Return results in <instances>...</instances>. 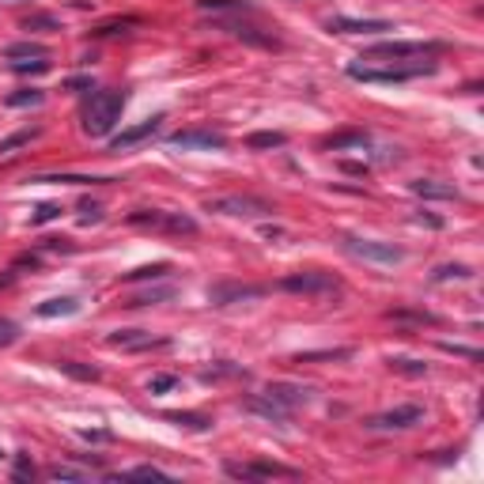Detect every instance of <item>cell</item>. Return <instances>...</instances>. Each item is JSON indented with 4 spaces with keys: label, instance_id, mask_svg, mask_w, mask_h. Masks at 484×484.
Instances as JSON below:
<instances>
[{
    "label": "cell",
    "instance_id": "obj_1",
    "mask_svg": "<svg viewBox=\"0 0 484 484\" xmlns=\"http://www.w3.org/2000/svg\"><path fill=\"white\" fill-rule=\"evenodd\" d=\"M125 110V91H91L83 102V133L87 136H110Z\"/></svg>",
    "mask_w": 484,
    "mask_h": 484
},
{
    "label": "cell",
    "instance_id": "obj_2",
    "mask_svg": "<svg viewBox=\"0 0 484 484\" xmlns=\"http://www.w3.org/2000/svg\"><path fill=\"white\" fill-rule=\"evenodd\" d=\"M284 292L292 295H318V299H325V295H341V280L333 273H322V269H306V273H287L280 280Z\"/></svg>",
    "mask_w": 484,
    "mask_h": 484
},
{
    "label": "cell",
    "instance_id": "obj_3",
    "mask_svg": "<svg viewBox=\"0 0 484 484\" xmlns=\"http://www.w3.org/2000/svg\"><path fill=\"white\" fill-rule=\"evenodd\" d=\"M212 27H216V31H227L231 38H239L246 45H257V50H280V38H276V34H269V31H262V27L239 20V15H216Z\"/></svg>",
    "mask_w": 484,
    "mask_h": 484
},
{
    "label": "cell",
    "instance_id": "obj_4",
    "mask_svg": "<svg viewBox=\"0 0 484 484\" xmlns=\"http://www.w3.org/2000/svg\"><path fill=\"white\" fill-rule=\"evenodd\" d=\"M443 50V42H375L367 45L363 57L367 61H408V57H435Z\"/></svg>",
    "mask_w": 484,
    "mask_h": 484
},
{
    "label": "cell",
    "instance_id": "obj_5",
    "mask_svg": "<svg viewBox=\"0 0 484 484\" xmlns=\"http://www.w3.org/2000/svg\"><path fill=\"white\" fill-rule=\"evenodd\" d=\"M208 212H223V216H273V204L250 193H227V197H208L204 201Z\"/></svg>",
    "mask_w": 484,
    "mask_h": 484
},
{
    "label": "cell",
    "instance_id": "obj_6",
    "mask_svg": "<svg viewBox=\"0 0 484 484\" xmlns=\"http://www.w3.org/2000/svg\"><path fill=\"white\" fill-rule=\"evenodd\" d=\"M344 250H348V254H356V257H363V262H378V265H397V262L405 257V250H401V246H394V242L356 239V235L344 239Z\"/></svg>",
    "mask_w": 484,
    "mask_h": 484
},
{
    "label": "cell",
    "instance_id": "obj_7",
    "mask_svg": "<svg viewBox=\"0 0 484 484\" xmlns=\"http://www.w3.org/2000/svg\"><path fill=\"white\" fill-rule=\"evenodd\" d=\"M435 64H413V69H367V64H348V80L360 83H405L413 76H424Z\"/></svg>",
    "mask_w": 484,
    "mask_h": 484
},
{
    "label": "cell",
    "instance_id": "obj_8",
    "mask_svg": "<svg viewBox=\"0 0 484 484\" xmlns=\"http://www.w3.org/2000/svg\"><path fill=\"white\" fill-rule=\"evenodd\" d=\"M420 420H424V408L420 405H397V408H390V413L371 416L367 427H371V432H408V427H416Z\"/></svg>",
    "mask_w": 484,
    "mask_h": 484
},
{
    "label": "cell",
    "instance_id": "obj_9",
    "mask_svg": "<svg viewBox=\"0 0 484 484\" xmlns=\"http://www.w3.org/2000/svg\"><path fill=\"white\" fill-rule=\"evenodd\" d=\"M171 148H182V152H212V148H227V136L216 133V129H182V133L171 136Z\"/></svg>",
    "mask_w": 484,
    "mask_h": 484
},
{
    "label": "cell",
    "instance_id": "obj_10",
    "mask_svg": "<svg viewBox=\"0 0 484 484\" xmlns=\"http://www.w3.org/2000/svg\"><path fill=\"white\" fill-rule=\"evenodd\" d=\"M227 477H239V481H269V477H295V469L287 465H276V462H250V465H239V462H227L223 465Z\"/></svg>",
    "mask_w": 484,
    "mask_h": 484
},
{
    "label": "cell",
    "instance_id": "obj_11",
    "mask_svg": "<svg viewBox=\"0 0 484 484\" xmlns=\"http://www.w3.org/2000/svg\"><path fill=\"white\" fill-rule=\"evenodd\" d=\"M265 287L262 284H212L208 287V303L212 306H231L242 299H262Z\"/></svg>",
    "mask_w": 484,
    "mask_h": 484
},
{
    "label": "cell",
    "instance_id": "obj_12",
    "mask_svg": "<svg viewBox=\"0 0 484 484\" xmlns=\"http://www.w3.org/2000/svg\"><path fill=\"white\" fill-rule=\"evenodd\" d=\"M114 348H125V352H148V348H166V337H152L148 329H114L106 337Z\"/></svg>",
    "mask_w": 484,
    "mask_h": 484
},
{
    "label": "cell",
    "instance_id": "obj_13",
    "mask_svg": "<svg viewBox=\"0 0 484 484\" xmlns=\"http://www.w3.org/2000/svg\"><path fill=\"white\" fill-rule=\"evenodd\" d=\"M159 129H163V114L148 118V121H141V125H133V129H121L114 141H110V152H129L133 144H141V141H148V136H155Z\"/></svg>",
    "mask_w": 484,
    "mask_h": 484
},
{
    "label": "cell",
    "instance_id": "obj_14",
    "mask_svg": "<svg viewBox=\"0 0 484 484\" xmlns=\"http://www.w3.org/2000/svg\"><path fill=\"white\" fill-rule=\"evenodd\" d=\"M262 394H269L276 405H284L287 413H295V408H303L306 401H311V390H306V386H295V383H269Z\"/></svg>",
    "mask_w": 484,
    "mask_h": 484
},
{
    "label": "cell",
    "instance_id": "obj_15",
    "mask_svg": "<svg viewBox=\"0 0 484 484\" xmlns=\"http://www.w3.org/2000/svg\"><path fill=\"white\" fill-rule=\"evenodd\" d=\"M325 31L337 34H378V31H394L386 20H348V15H337V20L325 23Z\"/></svg>",
    "mask_w": 484,
    "mask_h": 484
},
{
    "label": "cell",
    "instance_id": "obj_16",
    "mask_svg": "<svg viewBox=\"0 0 484 484\" xmlns=\"http://www.w3.org/2000/svg\"><path fill=\"white\" fill-rule=\"evenodd\" d=\"M246 408H250V413H257V416H265V420H273V424H287V420H292V413H287L284 405H276L269 394L246 397Z\"/></svg>",
    "mask_w": 484,
    "mask_h": 484
},
{
    "label": "cell",
    "instance_id": "obj_17",
    "mask_svg": "<svg viewBox=\"0 0 484 484\" xmlns=\"http://www.w3.org/2000/svg\"><path fill=\"white\" fill-rule=\"evenodd\" d=\"M197 12L208 15H254L250 0H197Z\"/></svg>",
    "mask_w": 484,
    "mask_h": 484
},
{
    "label": "cell",
    "instance_id": "obj_18",
    "mask_svg": "<svg viewBox=\"0 0 484 484\" xmlns=\"http://www.w3.org/2000/svg\"><path fill=\"white\" fill-rule=\"evenodd\" d=\"M413 193H416V197H424V201H458V190H454V185L435 182V178L413 182Z\"/></svg>",
    "mask_w": 484,
    "mask_h": 484
},
{
    "label": "cell",
    "instance_id": "obj_19",
    "mask_svg": "<svg viewBox=\"0 0 484 484\" xmlns=\"http://www.w3.org/2000/svg\"><path fill=\"white\" fill-rule=\"evenodd\" d=\"M363 144H367V133H363V129H344V133L325 136L322 141V148H329V152H341V148H363Z\"/></svg>",
    "mask_w": 484,
    "mask_h": 484
},
{
    "label": "cell",
    "instance_id": "obj_20",
    "mask_svg": "<svg viewBox=\"0 0 484 484\" xmlns=\"http://www.w3.org/2000/svg\"><path fill=\"white\" fill-rule=\"evenodd\" d=\"M159 227L171 231V235H197V220H193V216H182V212H163Z\"/></svg>",
    "mask_w": 484,
    "mask_h": 484
},
{
    "label": "cell",
    "instance_id": "obj_21",
    "mask_svg": "<svg viewBox=\"0 0 484 484\" xmlns=\"http://www.w3.org/2000/svg\"><path fill=\"white\" fill-rule=\"evenodd\" d=\"M57 371L69 378H76V383H95L99 378V367H91V363H80V360H57Z\"/></svg>",
    "mask_w": 484,
    "mask_h": 484
},
{
    "label": "cell",
    "instance_id": "obj_22",
    "mask_svg": "<svg viewBox=\"0 0 484 484\" xmlns=\"http://www.w3.org/2000/svg\"><path fill=\"white\" fill-rule=\"evenodd\" d=\"M76 311H80V303L69 299V295H64V299H45V303H38L42 318H61V314H76Z\"/></svg>",
    "mask_w": 484,
    "mask_h": 484
},
{
    "label": "cell",
    "instance_id": "obj_23",
    "mask_svg": "<svg viewBox=\"0 0 484 484\" xmlns=\"http://www.w3.org/2000/svg\"><path fill=\"white\" fill-rule=\"evenodd\" d=\"M287 136L284 133H250L246 136V148L250 152H269V148H284Z\"/></svg>",
    "mask_w": 484,
    "mask_h": 484
},
{
    "label": "cell",
    "instance_id": "obj_24",
    "mask_svg": "<svg viewBox=\"0 0 484 484\" xmlns=\"http://www.w3.org/2000/svg\"><path fill=\"white\" fill-rule=\"evenodd\" d=\"M171 273V265L166 262H155V265H141V269H133V273H125L121 280L125 284H136V280H159V276Z\"/></svg>",
    "mask_w": 484,
    "mask_h": 484
},
{
    "label": "cell",
    "instance_id": "obj_25",
    "mask_svg": "<svg viewBox=\"0 0 484 484\" xmlns=\"http://www.w3.org/2000/svg\"><path fill=\"white\" fill-rule=\"evenodd\" d=\"M4 102H8V106H15V110H20V106H42V102H45V91H42V87H23V91H12V95H8Z\"/></svg>",
    "mask_w": 484,
    "mask_h": 484
},
{
    "label": "cell",
    "instance_id": "obj_26",
    "mask_svg": "<svg viewBox=\"0 0 484 484\" xmlns=\"http://www.w3.org/2000/svg\"><path fill=\"white\" fill-rule=\"evenodd\" d=\"M166 420L178 424V427H190V432H208L212 427V420L201 416V413H166Z\"/></svg>",
    "mask_w": 484,
    "mask_h": 484
},
{
    "label": "cell",
    "instance_id": "obj_27",
    "mask_svg": "<svg viewBox=\"0 0 484 484\" xmlns=\"http://www.w3.org/2000/svg\"><path fill=\"white\" fill-rule=\"evenodd\" d=\"M42 133V129L38 125H34V129H20V133H12V136H4V141H0V155H12L15 152V148H27V144H31L34 141V136H38Z\"/></svg>",
    "mask_w": 484,
    "mask_h": 484
},
{
    "label": "cell",
    "instance_id": "obj_28",
    "mask_svg": "<svg viewBox=\"0 0 484 484\" xmlns=\"http://www.w3.org/2000/svg\"><path fill=\"white\" fill-rule=\"evenodd\" d=\"M34 182H69V185H106L114 178H95V174H42Z\"/></svg>",
    "mask_w": 484,
    "mask_h": 484
},
{
    "label": "cell",
    "instance_id": "obj_29",
    "mask_svg": "<svg viewBox=\"0 0 484 484\" xmlns=\"http://www.w3.org/2000/svg\"><path fill=\"white\" fill-rule=\"evenodd\" d=\"M352 348H322V352H299L295 363H329V360H348Z\"/></svg>",
    "mask_w": 484,
    "mask_h": 484
},
{
    "label": "cell",
    "instance_id": "obj_30",
    "mask_svg": "<svg viewBox=\"0 0 484 484\" xmlns=\"http://www.w3.org/2000/svg\"><path fill=\"white\" fill-rule=\"evenodd\" d=\"M23 31H61V20L50 12H34L23 20Z\"/></svg>",
    "mask_w": 484,
    "mask_h": 484
},
{
    "label": "cell",
    "instance_id": "obj_31",
    "mask_svg": "<svg viewBox=\"0 0 484 484\" xmlns=\"http://www.w3.org/2000/svg\"><path fill=\"white\" fill-rule=\"evenodd\" d=\"M390 367H394L397 375H408V378H420V375H427V363H420V360H408V356H394V360H390Z\"/></svg>",
    "mask_w": 484,
    "mask_h": 484
},
{
    "label": "cell",
    "instance_id": "obj_32",
    "mask_svg": "<svg viewBox=\"0 0 484 484\" xmlns=\"http://www.w3.org/2000/svg\"><path fill=\"white\" fill-rule=\"evenodd\" d=\"M4 57H8V61H20V57H45V45H38V42H15V45H8V50H4Z\"/></svg>",
    "mask_w": 484,
    "mask_h": 484
},
{
    "label": "cell",
    "instance_id": "obj_33",
    "mask_svg": "<svg viewBox=\"0 0 484 484\" xmlns=\"http://www.w3.org/2000/svg\"><path fill=\"white\" fill-rule=\"evenodd\" d=\"M12 72H20V76H42V72H50V61H45V57H34V61H12Z\"/></svg>",
    "mask_w": 484,
    "mask_h": 484
},
{
    "label": "cell",
    "instance_id": "obj_34",
    "mask_svg": "<svg viewBox=\"0 0 484 484\" xmlns=\"http://www.w3.org/2000/svg\"><path fill=\"white\" fill-rule=\"evenodd\" d=\"M171 295H174V287H155V292L133 295V299H129V306H152V303H163V299H171Z\"/></svg>",
    "mask_w": 484,
    "mask_h": 484
},
{
    "label": "cell",
    "instance_id": "obj_35",
    "mask_svg": "<svg viewBox=\"0 0 484 484\" xmlns=\"http://www.w3.org/2000/svg\"><path fill=\"white\" fill-rule=\"evenodd\" d=\"M159 220H163V212H155V208L129 212V223H133V227H159Z\"/></svg>",
    "mask_w": 484,
    "mask_h": 484
},
{
    "label": "cell",
    "instance_id": "obj_36",
    "mask_svg": "<svg viewBox=\"0 0 484 484\" xmlns=\"http://www.w3.org/2000/svg\"><path fill=\"white\" fill-rule=\"evenodd\" d=\"M469 280L473 276V269L469 265H443V269H435V280Z\"/></svg>",
    "mask_w": 484,
    "mask_h": 484
},
{
    "label": "cell",
    "instance_id": "obj_37",
    "mask_svg": "<svg viewBox=\"0 0 484 484\" xmlns=\"http://www.w3.org/2000/svg\"><path fill=\"white\" fill-rule=\"evenodd\" d=\"M136 23H141V20H114V23H102V27H95L91 34H95V38H110V34H121L125 27H136Z\"/></svg>",
    "mask_w": 484,
    "mask_h": 484
},
{
    "label": "cell",
    "instance_id": "obj_38",
    "mask_svg": "<svg viewBox=\"0 0 484 484\" xmlns=\"http://www.w3.org/2000/svg\"><path fill=\"white\" fill-rule=\"evenodd\" d=\"M125 477H133V481H166V473L155 469V465H136V469H129Z\"/></svg>",
    "mask_w": 484,
    "mask_h": 484
},
{
    "label": "cell",
    "instance_id": "obj_39",
    "mask_svg": "<svg viewBox=\"0 0 484 484\" xmlns=\"http://www.w3.org/2000/svg\"><path fill=\"white\" fill-rule=\"evenodd\" d=\"M439 348H443V352H454V356H462V360H469V363H481V352H477V348H465V344H450V341H443Z\"/></svg>",
    "mask_w": 484,
    "mask_h": 484
},
{
    "label": "cell",
    "instance_id": "obj_40",
    "mask_svg": "<svg viewBox=\"0 0 484 484\" xmlns=\"http://www.w3.org/2000/svg\"><path fill=\"white\" fill-rule=\"evenodd\" d=\"M15 337H20V325H15L12 318H0V348L15 344Z\"/></svg>",
    "mask_w": 484,
    "mask_h": 484
},
{
    "label": "cell",
    "instance_id": "obj_41",
    "mask_svg": "<svg viewBox=\"0 0 484 484\" xmlns=\"http://www.w3.org/2000/svg\"><path fill=\"white\" fill-rule=\"evenodd\" d=\"M61 216V204H38V212L31 216V223H50Z\"/></svg>",
    "mask_w": 484,
    "mask_h": 484
},
{
    "label": "cell",
    "instance_id": "obj_42",
    "mask_svg": "<svg viewBox=\"0 0 484 484\" xmlns=\"http://www.w3.org/2000/svg\"><path fill=\"white\" fill-rule=\"evenodd\" d=\"M15 481H34V465H31V458H27V454H20V458H15V473H12Z\"/></svg>",
    "mask_w": 484,
    "mask_h": 484
},
{
    "label": "cell",
    "instance_id": "obj_43",
    "mask_svg": "<svg viewBox=\"0 0 484 484\" xmlns=\"http://www.w3.org/2000/svg\"><path fill=\"white\" fill-rule=\"evenodd\" d=\"M174 386H178V378H174V375H155L152 383H148L152 394H166V390H174Z\"/></svg>",
    "mask_w": 484,
    "mask_h": 484
},
{
    "label": "cell",
    "instance_id": "obj_44",
    "mask_svg": "<svg viewBox=\"0 0 484 484\" xmlns=\"http://www.w3.org/2000/svg\"><path fill=\"white\" fill-rule=\"evenodd\" d=\"M50 477H53V481H80L83 473L72 469V465H50Z\"/></svg>",
    "mask_w": 484,
    "mask_h": 484
},
{
    "label": "cell",
    "instance_id": "obj_45",
    "mask_svg": "<svg viewBox=\"0 0 484 484\" xmlns=\"http://www.w3.org/2000/svg\"><path fill=\"white\" fill-rule=\"evenodd\" d=\"M64 87L69 91H95V80L91 76H72V80H64Z\"/></svg>",
    "mask_w": 484,
    "mask_h": 484
},
{
    "label": "cell",
    "instance_id": "obj_46",
    "mask_svg": "<svg viewBox=\"0 0 484 484\" xmlns=\"http://www.w3.org/2000/svg\"><path fill=\"white\" fill-rule=\"evenodd\" d=\"M42 250H72L69 239H42Z\"/></svg>",
    "mask_w": 484,
    "mask_h": 484
},
{
    "label": "cell",
    "instance_id": "obj_47",
    "mask_svg": "<svg viewBox=\"0 0 484 484\" xmlns=\"http://www.w3.org/2000/svg\"><path fill=\"white\" fill-rule=\"evenodd\" d=\"M0 4H20V0H0Z\"/></svg>",
    "mask_w": 484,
    "mask_h": 484
}]
</instances>
